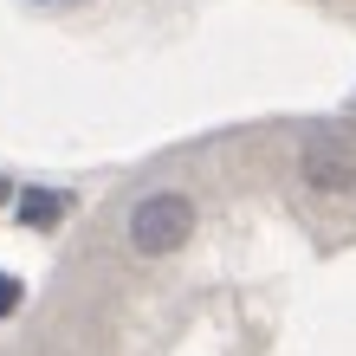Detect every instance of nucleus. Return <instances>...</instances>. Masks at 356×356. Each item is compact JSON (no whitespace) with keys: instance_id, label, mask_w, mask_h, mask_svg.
Instances as JSON below:
<instances>
[{"instance_id":"obj_1","label":"nucleus","mask_w":356,"mask_h":356,"mask_svg":"<svg viewBox=\"0 0 356 356\" xmlns=\"http://www.w3.org/2000/svg\"><path fill=\"white\" fill-rule=\"evenodd\" d=\"M195 234V207H188V195H149L130 207V246L136 253H175V246Z\"/></svg>"},{"instance_id":"obj_3","label":"nucleus","mask_w":356,"mask_h":356,"mask_svg":"<svg viewBox=\"0 0 356 356\" xmlns=\"http://www.w3.org/2000/svg\"><path fill=\"white\" fill-rule=\"evenodd\" d=\"M58 207H72V201H65V195H26V207H19V220L46 227V220H58Z\"/></svg>"},{"instance_id":"obj_2","label":"nucleus","mask_w":356,"mask_h":356,"mask_svg":"<svg viewBox=\"0 0 356 356\" xmlns=\"http://www.w3.org/2000/svg\"><path fill=\"white\" fill-rule=\"evenodd\" d=\"M305 181L337 195V188H350V181H356V156L343 149V143H311V149H305Z\"/></svg>"},{"instance_id":"obj_4","label":"nucleus","mask_w":356,"mask_h":356,"mask_svg":"<svg viewBox=\"0 0 356 356\" xmlns=\"http://www.w3.org/2000/svg\"><path fill=\"white\" fill-rule=\"evenodd\" d=\"M13 305H19V285H13V279H0V318H7Z\"/></svg>"}]
</instances>
